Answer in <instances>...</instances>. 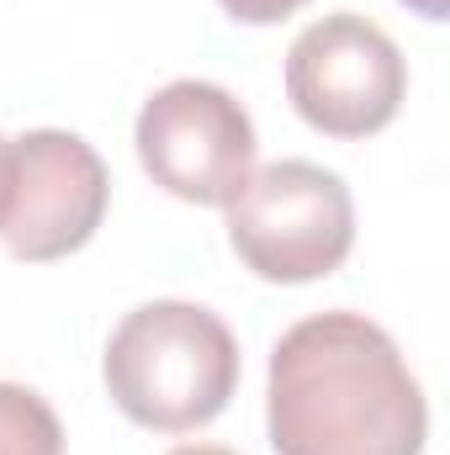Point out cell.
<instances>
[{
    "instance_id": "obj_1",
    "label": "cell",
    "mask_w": 450,
    "mask_h": 455,
    "mask_svg": "<svg viewBox=\"0 0 450 455\" xmlns=\"http://www.w3.org/2000/svg\"><path fill=\"white\" fill-rule=\"evenodd\" d=\"M276 455H424L430 403L403 349L366 313H313L270 349Z\"/></svg>"
},
{
    "instance_id": "obj_2",
    "label": "cell",
    "mask_w": 450,
    "mask_h": 455,
    "mask_svg": "<svg viewBox=\"0 0 450 455\" xmlns=\"http://www.w3.org/2000/svg\"><path fill=\"white\" fill-rule=\"evenodd\" d=\"M101 376L133 424L191 435L228 408L238 387V344L213 307L143 302L112 329Z\"/></svg>"
},
{
    "instance_id": "obj_3",
    "label": "cell",
    "mask_w": 450,
    "mask_h": 455,
    "mask_svg": "<svg viewBox=\"0 0 450 455\" xmlns=\"http://www.w3.org/2000/svg\"><path fill=\"white\" fill-rule=\"evenodd\" d=\"M228 243L260 281H324L355 249L350 186L324 164L276 159L228 202Z\"/></svg>"
},
{
    "instance_id": "obj_4",
    "label": "cell",
    "mask_w": 450,
    "mask_h": 455,
    "mask_svg": "<svg viewBox=\"0 0 450 455\" xmlns=\"http://www.w3.org/2000/svg\"><path fill=\"white\" fill-rule=\"evenodd\" d=\"M286 96L329 138H371L403 107L408 64L371 16L329 11L286 48Z\"/></svg>"
},
{
    "instance_id": "obj_5",
    "label": "cell",
    "mask_w": 450,
    "mask_h": 455,
    "mask_svg": "<svg viewBox=\"0 0 450 455\" xmlns=\"http://www.w3.org/2000/svg\"><path fill=\"white\" fill-rule=\"evenodd\" d=\"M138 159L170 196L191 207H228L254 175V122L213 80H170L133 127Z\"/></svg>"
},
{
    "instance_id": "obj_6",
    "label": "cell",
    "mask_w": 450,
    "mask_h": 455,
    "mask_svg": "<svg viewBox=\"0 0 450 455\" xmlns=\"http://www.w3.org/2000/svg\"><path fill=\"white\" fill-rule=\"evenodd\" d=\"M107 164L101 154L64 127H37L11 143V191L0 238L16 259L48 265L91 243L107 218Z\"/></svg>"
},
{
    "instance_id": "obj_7",
    "label": "cell",
    "mask_w": 450,
    "mask_h": 455,
    "mask_svg": "<svg viewBox=\"0 0 450 455\" xmlns=\"http://www.w3.org/2000/svg\"><path fill=\"white\" fill-rule=\"evenodd\" d=\"M0 455H64V424L32 387L0 381Z\"/></svg>"
},
{
    "instance_id": "obj_8",
    "label": "cell",
    "mask_w": 450,
    "mask_h": 455,
    "mask_svg": "<svg viewBox=\"0 0 450 455\" xmlns=\"http://www.w3.org/2000/svg\"><path fill=\"white\" fill-rule=\"evenodd\" d=\"M233 21H249V27H265V21H286L292 11H302L308 0H218Z\"/></svg>"
},
{
    "instance_id": "obj_9",
    "label": "cell",
    "mask_w": 450,
    "mask_h": 455,
    "mask_svg": "<svg viewBox=\"0 0 450 455\" xmlns=\"http://www.w3.org/2000/svg\"><path fill=\"white\" fill-rule=\"evenodd\" d=\"M408 11H419V16H430V21H446L450 16V0H403Z\"/></svg>"
},
{
    "instance_id": "obj_10",
    "label": "cell",
    "mask_w": 450,
    "mask_h": 455,
    "mask_svg": "<svg viewBox=\"0 0 450 455\" xmlns=\"http://www.w3.org/2000/svg\"><path fill=\"white\" fill-rule=\"evenodd\" d=\"M5 191H11V143L0 138V218H5Z\"/></svg>"
},
{
    "instance_id": "obj_11",
    "label": "cell",
    "mask_w": 450,
    "mask_h": 455,
    "mask_svg": "<svg viewBox=\"0 0 450 455\" xmlns=\"http://www.w3.org/2000/svg\"><path fill=\"white\" fill-rule=\"evenodd\" d=\"M170 455H233V451H223V445H181V451H170Z\"/></svg>"
}]
</instances>
